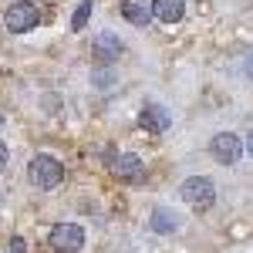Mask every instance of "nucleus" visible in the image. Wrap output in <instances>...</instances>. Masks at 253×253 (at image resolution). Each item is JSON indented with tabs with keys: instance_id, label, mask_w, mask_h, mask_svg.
<instances>
[{
	"instance_id": "obj_3",
	"label": "nucleus",
	"mask_w": 253,
	"mask_h": 253,
	"mask_svg": "<svg viewBox=\"0 0 253 253\" xmlns=\"http://www.w3.org/2000/svg\"><path fill=\"white\" fill-rule=\"evenodd\" d=\"M3 24H7V31H14V34H27V31H34L41 24V10L34 3H27V0L10 3L7 14H3Z\"/></svg>"
},
{
	"instance_id": "obj_7",
	"label": "nucleus",
	"mask_w": 253,
	"mask_h": 253,
	"mask_svg": "<svg viewBox=\"0 0 253 253\" xmlns=\"http://www.w3.org/2000/svg\"><path fill=\"white\" fill-rule=\"evenodd\" d=\"M138 125H142L149 135H166L169 125H172V115H169V108H162V105H145V108L138 112Z\"/></svg>"
},
{
	"instance_id": "obj_16",
	"label": "nucleus",
	"mask_w": 253,
	"mask_h": 253,
	"mask_svg": "<svg viewBox=\"0 0 253 253\" xmlns=\"http://www.w3.org/2000/svg\"><path fill=\"white\" fill-rule=\"evenodd\" d=\"M10 243H14V253H24V240H20V236H14Z\"/></svg>"
},
{
	"instance_id": "obj_13",
	"label": "nucleus",
	"mask_w": 253,
	"mask_h": 253,
	"mask_svg": "<svg viewBox=\"0 0 253 253\" xmlns=\"http://www.w3.org/2000/svg\"><path fill=\"white\" fill-rule=\"evenodd\" d=\"M95 84L98 88H108L112 84V71H95Z\"/></svg>"
},
{
	"instance_id": "obj_5",
	"label": "nucleus",
	"mask_w": 253,
	"mask_h": 253,
	"mask_svg": "<svg viewBox=\"0 0 253 253\" xmlns=\"http://www.w3.org/2000/svg\"><path fill=\"white\" fill-rule=\"evenodd\" d=\"M51 250L54 253H78L84 247V230H81L78 223H58L54 230H51Z\"/></svg>"
},
{
	"instance_id": "obj_10",
	"label": "nucleus",
	"mask_w": 253,
	"mask_h": 253,
	"mask_svg": "<svg viewBox=\"0 0 253 253\" xmlns=\"http://www.w3.org/2000/svg\"><path fill=\"white\" fill-rule=\"evenodd\" d=\"M122 17L128 20V24H135V27H149L152 10H149L145 3H138V0H125V3H122Z\"/></svg>"
},
{
	"instance_id": "obj_14",
	"label": "nucleus",
	"mask_w": 253,
	"mask_h": 253,
	"mask_svg": "<svg viewBox=\"0 0 253 253\" xmlns=\"http://www.w3.org/2000/svg\"><path fill=\"white\" fill-rule=\"evenodd\" d=\"M7 159H10V152H7V145H3V142H0V169H3V166H7Z\"/></svg>"
},
{
	"instance_id": "obj_1",
	"label": "nucleus",
	"mask_w": 253,
	"mask_h": 253,
	"mask_svg": "<svg viewBox=\"0 0 253 253\" xmlns=\"http://www.w3.org/2000/svg\"><path fill=\"white\" fill-rule=\"evenodd\" d=\"M179 196H182V203L189 210L206 213V210H213V203H216V186H213V179H206V175H189L179 186Z\"/></svg>"
},
{
	"instance_id": "obj_4",
	"label": "nucleus",
	"mask_w": 253,
	"mask_h": 253,
	"mask_svg": "<svg viewBox=\"0 0 253 253\" xmlns=\"http://www.w3.org/2000/svg\"><path fill=\"white\" fill-rule=\"evenodd\" d=\"M243 138L236 135V132H219V135H213V142H210V156L219 162V166H236L240 162V156H243Z\"/></svg>"
},
{
	"instance_id": "obj_6",
	"label": "nucleus",
	"mask_w": 253,
	"mask_h": 253,
	"mask_svg": "<svg viewBox=\"0 0 253 253\" xmlns=\"http://www.w3.org/2000/svg\"><path fill=\"white\" fill-rule=\"evenodd\" d=\"M112 172H115L118 182L138 186V182H145V162H142L135 152H125V156L112 159Z\"/></svg>"
},
{
	"instance_id": "obj_11",
	"label": "nucleus",
	"mask_w": 253,
	"mask_h": 253,
	"mask_svg": "<svg viewBox=\"0 0 253 253\" xmlns=\"http://www.w3.org/2000/svg\"><path fill=\"white\" fill-rule=\"evenodd\" d=\"M149 226H152V233H175L179 230V219H175V213H169V210H156V213L149 216Z\"/></svg>"
},
{
	"instance_id": "obj_2",
	"label": "nucleus",
	"mask_w": 253,
	"mask_h": 253,
	"mask_svg": "<svg viewBox=\"0 0 253 253\" xmlns=\"http://www.w3.org/2000/svg\"><path fill=\"white\" fill-rule=\"evenodd\" d=\"M27 179H31L38 189H58L61 182H64V166H61L54 156L38 152V156L31 159V166H27Z\"/></svg>"
},
{
	"instance_id": "obj_8",
	"label": "nucleus",
	"mask_w": 253,
	"mask_h": 253,
	"mask_svg": "<svg viewBox=\"0 0 253 253\" xmlns=\"http://www.w3.org/2000/svg\"><path fill=\"white\" fill-rule=\"evenodd\" d=\"M91 54H95L98 61H105V64H108V61H115L118 54H122V41H118L112 31H101V34L91 41Z\"/></svg>"
},
{
	"instance_id": "obj_12",
	"label": "nucleus",
	"mask_w": 253,
	"mask_h": 253,
	"mask_svg": "<svg viewBox=\"0 0 253 253\" xmlns=\"http://www.w3.org/2000/svg\"><path fill=\"white\" fill-rule=\"evenodd\" d=\"M91 10H95V3H91V0H81V3H78V10L71 14V31H75V34L88 27V20H91Z\"/></svg>"
},
{
	"instance_id": "obj_17",
	"label": "nucleus",
	"mask_w": 253,
	"mask_h": 253,
	"mask_svg": "<svg viewBox=\"0 0 253 253\" xmlns=\"http://www.w3.org/2000/svg\"><path fill=\"white\" fill-rule=\"evenodd\" d=\"M247 152L253 156V132H250V138H247Z\"/></svg>"
},
{
	"instance_id": "obj_15",
	"label": "nucleus",
	"mask_w": 253,
	"mask_h": 253,
	"mask_svg": "<svg viewBox=\"0 0 253 253\" xmlns=\"http://www.w3.org/2000/svg\"><path fill=\"white\" fill-rule=\"evenodd\" d=\"M243 71L253 78V54H247V61H243Z\"/></svg>"
},
{
	"instance_id": "obj_9",
	"label": "nucleus",
	"mask_w": 253,
	"mask_h": 253,
	"mask_svg": "<svg viewBox=\"0 0 253 253\" xmlns=\"http://www.w3.org/2000/svg\"><path fill=\"white\" fill-rule=\"evenodd\" d=\"M186 14V0H152V17L162 24H179Z\"/></svg>"
},
{
	"instance_id": "obj_18",
	"label": "nucleus",
	"mask_w": 253,
	"mask_h": 253,
	"mask_svg": "<svg viewBox=\"0 0 253 253\" xmlns=\"http://www.w3.org/2000/svg\"><path fill=\"white\" fill-rule=\"evenodd\" d=\"M0 122H3V118H0Z\"/></svg>"
}]
</instances>
